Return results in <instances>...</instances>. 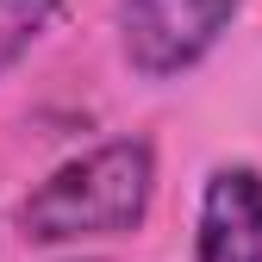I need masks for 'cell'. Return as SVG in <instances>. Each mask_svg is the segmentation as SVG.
Returning a JSON list of instances; mask_svg holds the SVG:
<instances>
[{"instance_id":"1","label":"cell","mask_w":262,"mask_h":262,"mask_svg":"<svg viewBox=\"0 0 262 262\" xmlns=\"http://www.w3.org/2000/svg\"><path fill=\"white\" fill-rule=\"evenodd\" d=\"M156 200V144L150 138H106L62 169H50L19 200L25 244H94L131 237Z\"/></svg>"},{"instance_id":"2","label":"cell","mask_w":262,"mask_h":262,"mask_svg":"<svg viewBox=\"0 0 262 262\" xmlns=\"http://www.w3.org/2000/svg\"><path fill=\"white\" fill-rule=\"evenodd\" d=\"M244 0H119V50L144 81L187 75L231 31Z\"/></svg>"},{"instance_id":"3","label":"cell","mask_w":262,"mask_h":262,"mask_svg":"<svg viewBox=\"0 0 262 262\" xmlns=\"http://www.w3.org/2000/svg\"><path fill=\"white\" fill-rule=\"evenodd\" d=\"M193 262H262V169L219 162L200 187Z\"/></svg>"},{"instance_id":"4","label":"cell","mask_w":262,"mask_h":262,"mask_svg":"<svg viewBox=\"0 0 262 262\" xmlns=\"http://www.w3.org/2000/svg\"><path fill=\"white\" fill-rule=\"evenodd\" d=\"M56 13H62V0H0V75L56 25Z\"/></svg>"}]
</instances>
